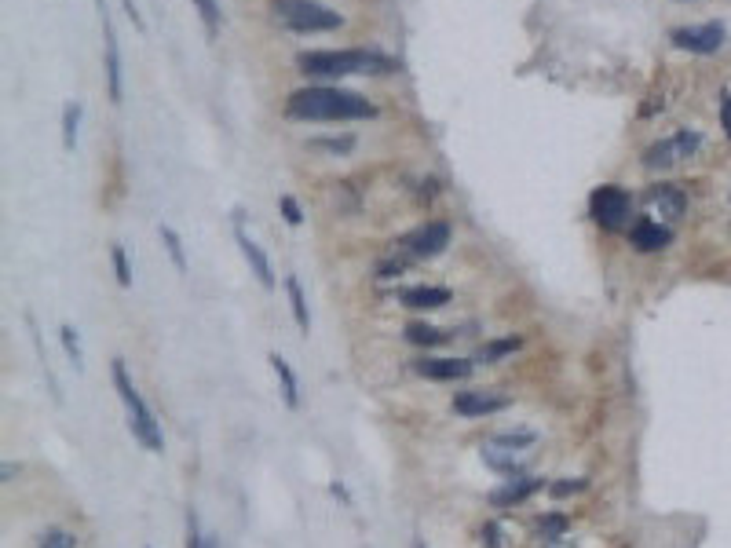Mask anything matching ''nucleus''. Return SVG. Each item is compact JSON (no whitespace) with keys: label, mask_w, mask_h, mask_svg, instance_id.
<instances>
[{"label":"nucleus","mask_w":731,"mask_h":548,"mask_svg":"<svg viewBox=\"0 0 731 548\" xmlns=\"http://www.w3.org/2000/svg\"><path fill=\"white\" fill-rule=\"evenodd\" d=\"M286 114L293 121H370L377 106L359 92L337 85H308L286 99Z\"/></svg>","instance_id":"f257e3e1"},{"label":"nucleus","mask_w":731,"mask_h":548,"mask_svg":"<svg viewBox=\"0 0 731 548\" xmlns=\"http://www.w3.org/2000/svg\"><path fill=\"white\" fill-rule=\"evenodd\" d=\"M300 74L318 77V81H340V77H381V74H395L399 63L392 55L377 52V48H315V52H300L297 55Z\"/></svg>","instance_id":"f03ea898"},{"label":"nucleus","mask_w":731,"mask_h":548,"mask_svg":"<svg viewBox=\"0 0 731 548\" xmlns=\"http://www.w3.org/2000/svg\"><path fill=\"white\" fill-rule=\"evenodd\" d=\"M110 380H114L117 399H121V406H125L128 432H132V439H136V443L143 446L147 454H161V450H165L161 421L154 417V410H150L147 402H143V395L136 391V384H132V377H128V369H125V359L110 362Z\"/></svg>","instance_id":"7ed1b4c3"},{"label":"nucleus","mask_w":731,"mask_h":548,"mask_svg":"<svg viewBox=\"0 0 731 548\" xmlns=\"http://www.w3.org/2000/svg\"><path fill=\"white\" fill-rule=\"evenodd\" d=\"M275 19L293 33H329L344 26V15L318 0H271Z\"/></svg>","instance_id":"20e7f679"},{"label":"nucleus","mask_w":731,"mask_h":548,"mask_svg":"<svg viewBox=\"0 0 731 548\" xmlns=\"http://www.w3.org/2000/svg\"><path fill=\"white\" fill-rule=\"evenodd\" d=\"M589 216L593 223H600L604 231H622L629 227V216H633V198H629L626 187L618 183H604L589 194Z\"/></svg>","instance_id":"39448f33"},{"label":"nucleus","mask_w":731,"mask_h":548,"mask_svg":"<svg viewBox=\"0 0 731 548\" xmlns=\"http://www.w3.org/2000/svg\"><path fill=\"white\" fill-rule=\"evenodd\" d=\"M446 245H450V223L428 220L406 234L403 242H399V253H403L406 260H435Z\"/></svg>","instance_id":"423d86ee"},{"label":"nucleus","mask_w":731,"mask_h":548,"mask_svg":"<svg viewBox=\"0 0 731 548\" xmlns=\"http://www.w3.org/2000/svg\"><path fill=\"white\" fill-rule=\"evenodd\" d=\"M699 147H702V136H699V132H688V128H680V132H673L669 139H658L655 147L644 150V169L662 172V169H669V165H677L680 158H691V154H695Z\"/></svg>","instance_id":"0eeeda50"},{"label":"nucleus","mask_w":731,"mask_h":548,"mask_svg":"<svg viewBox=\"0 0 731 548\" xmlns=\"http://www.w3.org/2000/svg\"><path fill=\"white\" fill-rule=\"evenodd\" d=\"M724 22H699V26H680V30L669 33V41L677 44L680 52H691V55H713L724 48Z\"/></svg>","instance_id":"6e6552de"},{"label":"nucleus","mask_w":731,"mask_h":548,"mask_svg":"<svg viewBox=\"0 0 731 548\" xmlns=\"http://www.w3.org/2000/svg\"><path fill=\"white\" fill-rule=\"evenodd\" d=\"M512 399L505 391H490V388H472V391H457L454 395V413L457 417H468V421H476V417H494V413L509 410Z\"/></svg>","instance_id":"1a4fd4ad"},{"label":"nucleus","mask_w":731,"mask_h":548,"mask_svg":"<svg viewBox=\"0 0 731 548\" xmlns=\"http://www.w3.org/2000/svg\"><path fill=\"white\" fill-rule=\"evenodd\" d=\"M99 11V22H103V55H106V92H110V103H121L125 99V81H121V48H117V33H114V22H110V11L96 8Z\"/></svg>","instance_id":"9d476101"},{"label":"nucleus","mask_w":731,"mask_h":548,"mask_svg":"<svg viewBox=\"0 0 731 548\" xmlns=\"http://www.w3.org/2000/svg\"><path fill=\"white\" fill-rule=\"evenodd\" d=\"M538 490H545V479H534V475H512V479H505V483L490 494V505L516 508V505H523V501H530Z\"/></svg>","instance_id":"9b49d317"},{"label":"nucleus","mask_w":731,"mask_h":548,"mask_svg":"<svg viewBox=\"0 0 731 548\" xmlns=\"http://www.w3.org/2000/svg\"><path fill=\"white\" fill-rule=\"evenodd\" d=\"M234 242H238V249H242L249 271L256 274V282L264 285V289H275V271H271V260H267V253L260 249V245H256V238H249V234H245L242 223L234 227Z\"/></svg>","instance_id":"f8f14e48"},{"label":"nucleus","mask_w":731,"mask_h":548,"mask_svg":"<svg viewBox=\"0 0 731 548\" xmlns=\"http://www.w3.org/2000/svg\"><path fill=\"white\" fill-rule=\"evenodd\" d=\"M629 242H633L636 253H658V249H666V245L673 242V231H669L666 223L640 216V220L629 227Z\"/></svg>","instance_id":"ddd939ff"},{"label":"nucleus","mask_w":731,"mask_h":548,"mask_svg":"<svg viewBox=\"0 0 731 548\" xmlns=\"http://www.w3.org/2000/svg\"><path fill=\"white\" fill-rule=\"evenodd\" d=\"M417 377L424 380H443V384H454V380H468L472 377V362L468 359H417L414 362Z\"/></svg>","instance_id":"4468645a"},{"label":"nucleus","mask_w":731,"mask_h":548,"mask_svg":"<svg viewBox=\"0 0 731 548\" xmlns=\"http://www.w3.org/2000/svg\"><path fill=\"white\" fill-rule=\"evenodd\" d=\"M399 304L410 311H439L450 304V289L446 285H406L399 289Z\"/></svg>","instance_id":"2eb2a0df"},{"label":"nucleus","mask_w":731,"mask_h":548,"mask_svg":"<svg viewBox=\"0 0 731 548\" xmlns=\"http://www.w3.org/2000/svg\"><path fill=\"white\" fill-rule=\"evenodd\" d=\"M267 362H271V369H275L278 388H282V399H286V406H289V410H300V380H297V373H293V366L286 362V355L271 351V355H267Z\"/></svg>","instance_id":"dca6fc26"},{"label":"nucleus","mask_w":731,"mask_h":548,"mask_svg":"<svg viewBox=\"0 0 731 548\" xmlns=\"http://www.w3.org/2000/svg\"><path fill=\"white\" fill-rule=\"evenodd\" d=\"M647 201H651V209L666 212V216H684V209H688V198H684V190L673 187V183H658V187L647 190Z\"/></svg>","instance_id":"f3484780"},{"label":"nucleus","mask_w":731,"mask_h":548,"mask_svg":"<svg viewBox=\"0 0 731 548\" xmlns=\"http://www.w3.org/2000/svg\"><path fill=\"white\" fill-rule=\"evenodd\" d=\"M483 464L487 468H494L498 475H505V479H512V475H523V457H516V450H505V446H498V443H490V446H483Z\"/></svg>","instance_id":"a211bd4d"},{"label":"nucleus","mask_w":731,"mask_h":548,"mask_svg":"<svg viewBox=\"0 0 731 548\" xmlns=\"http://www.w3.org/2000/svg\"><path fill=\"white\" fill-rule=\"evenodd\" d=\"M286 293H289V311H293V322L300 326V333H311L308 296H304V285H300L297 274H286Z\"/></svg>","instance_id":"6ab92c4d"},{"label":"nucleus","mask_w":731,"mask_h":548,"mask_svg":"<svg viewBox=\"0 0 731 548\" xmlns=\"http://www.w3.org/2000/svg\"><path fill=\"white\" fill-rule=\"evenodd\" d=\"M403 337L410 340V344H417V348H439V344L450 340V333L439 326H428V322H410V326L403 329Z\"/></svg>","instance_id":"aec40b11"},{"label":"nucleus","mask_w":731,"mask_h":548,"mask_svg":"<svg viewBox=\"0 0 731 548\" xmlns=\"http://www.w3.org/2000/svg\"><path fill=\"white\" fill-rule=\"evenodd\" d=\"M158 234H161V245H165V253H169V260H172V267L180 274H187V253H183V238L176 234V227H169V223H161L158 227Z\"/></svg>","instance_id":"412c9836"},{"label":"nucleus","mask_w":731,"mask_h":548,"mask_svg":"<svg viewBox=\"0 0 731 548\" xmlns=\"http://www.w3.org/2000/svg\"><path fill=\"white\" fill-rule=\"evenodd\" d=\"M81 114H85V106L77 103V99L63 106V150H66V154H74V150H77V128H81Z\"/></svg>","instance_id":"4be33fe9"},{"label":"nucleus","mask_w":731,"mask_h":548,"mask_svg":"<svg viewBox=\"0 0 731 548\" xmlns=\"http://www.w3.org/2000/svg\"><path fill=\"white\" fill-rule=\"evenodd\" d=\"M59 340H63V351L70 355L77 373H85V344H81V333L74 326H59Z\"/></svg>","instance_id":"5701e85b"},{"label":"nucleus","mask_w":731,"mask_h":548,"mask_svg":"<svg viewBox=\"0 0 731 548\" xmlns=\"http://www.w3.org/2000/svg\"><path fill=\"white\" fill-rule=\"evenodd\" d=\"M194 11H198V19H202L205 33L209 37H220V26H223V15H220V0H191Z\"/></svg>","instance_id":"b1692460"},{"label":"nucleus","mask_w":731,"mask_h":548,"mask_svg":"<svg viewBox=\"0 0 731 548\" xmlns=\"http://www.w3.org/2000/svg\"><path fill=\"white\" fill-rule=\"evenodd\" d=\"M523 340L520 337H501V340H490L487 348H479V362H501L505 355H512V351H520Z\"/></svg>","instance_id":"393cba45"},{"label":"nucleus","mask_w":731,"mask_h":548,"mask_svg":"<svg viewBox=\"0 0 731 548\" xmlns=\"http://www.w3.org/2000/svg\"><path fill=\"white\" fill-rule=\"evenodd\" d=\"M110 264H114L117 285H121V289H128V285H132V267H128V253H125V245H121V242L110 245Z\"/></svg>","instance_id":"a878e982"},{"label":"nucleus","mask_w":731,"mask_h":548,"mask_svg":"<svg viewBox=\"0 0 731 548\" xmlns=\"http://www.w3.org/2000/svg\"><path fill=\"white\" fill-rule=\"evenodd\" d=\"M494 443L505 446V450H527V446L538 443V435L534 432H498L494 435Z\"/></svg>","instance_id":"bb28decb"},{"label":"nucleus","mask_w":731,"mask_h":548,"mask_svg":"<svg viewBox=\"0 0 731 548\" xmlns=\"http://www.w3.org/2000/svg\"><path fill=\"white\" fill-rule=\"evenodd\" d=\"M278 209H282V220H286L289 227H300V223H304V212H300L293 194H282V198H278Z\"/></svg>","instance_id":"cd10ccee"},{"label":"nucleus","mask_w":731,"mask_h":548,"mask_svg":"<svg viewBox=\"0 0 731 548\" xmlns=\"http://www.w3.org/2000/svg\"><path fill=\"white\" fill-rule=\"evenodd\" d=\"M187 548H205V538H202V523H198V512H187Z\"/></svg>","instance_id":"c85d7f7f"},{"label":"nucleus","mask_w":731,"mask_h":548,"mask_svg":"<svg viewBox=\"0 0 731 548\" xmlns=\"http://www.w3.org/2000/svg\"><path fill=\"white\" fill-rule=\"evenodd\" d=\"M41 548H77V538L74 534H66V530H52V534L41 541Z\"/></svg>","instance_id":"c756f323"},{"label":"nucleus","mask_w":731,"mask_h":548,"mask_svg":"<svg viewBox=\"0 0 731 548\" xmlns=\"http://www.w3.org/2000/svg\"><path fill=\"white\" fill-rule=\"evenodd\" d=\"M315 147L333 150V154H348V150L355 147V139H351V136H340V139H315Z\"/></svg>","instance_id":"7c9ffc66"},{"label":"nucleus","mask_w":731,"mask_h":548,"mask_svg":"<svg viewBox=\"0 0 731 548\" xmlns=\"http://www.w3.org/2000/svg\"><path fill=\"white\" fill-rule=\"evenodd\" d=\"M585 479H571V483H552L549 486V494L552 497H571V494H578V490H585Z\"/></svg>","instance_id":"2f4dec72"},{"label":"nucleus","mask_w":731,"mask_h":548,"mask_svg":"<svg viewBox=\"0 0 731 548\" xmlns=\"http://www.w3.org/2000/svg\"><path fill=\"white\" fill-rule=\"evenodd\" d=\"M717 106H721V128H724V136L731 139V88H724L721 99H717Z\"/></svg>","instance_id":"473e14b6"},{"label":"nucleus","mask_w":731,"mask_h":548,"mask_svg":"<svg viewBox=\"0 0 731 548\" xmlns=\"http://www.w3.org/2000/svg\"><path fill=\"white\" fill-rule=\"evenodd\" d=\"M479 541L487 548H501V527L498 523H483V530H479Z\"/></svg>","instance_id":"72a5a7b5"},{"label":"nucleus","mask_w":731,"mask_h":548,"mask_svg":"<svg viewBox=\"0 0 731 548\" xmlns=\"http://www.w3.org/2000/svg\"><path fill=\"white\" fill-rule=\"evenodd\" d=\"M541 530H545L549 538H560V534H563V519L560 516H545V519H541Z\"/></svg>","instance_id":"f704fd0d"},{"label":"nucleus","mask_w":731,"mask_h":548,"mask_svg":"<svg viewBox=\"0 0 731 548\" xmlns=\"http://www.w3.org/2000/svg\"><path fill=\"white\" fill-rule=\"evenodd\" d=\"M125 11H128V19L136 22V30H143V15H139L136 0H125Z\"/></svg>","instance_id":"c9c22d12"},{"label":"nucleus","mask_w":731,"mask_h":548,"mask_svg":"<svg viewBox=\"0 0 731 548\" xmlns=\"http://www.w3.org/2000/svg\"><path fill=\"white\" fill-rule=\"evenodd\" d=\"M417 548H424V545H417Z\"/></svg>","instance_id":"e433bc0d"}]
</instances>
